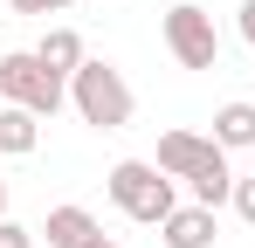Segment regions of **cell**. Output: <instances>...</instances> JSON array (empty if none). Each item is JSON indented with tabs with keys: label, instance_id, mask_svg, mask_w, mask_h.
Masks as SVG:
<instances>
[{
	"label": "cell",
	"instance_id": "cell-1",
	"mask_svg": "<svg viewBox=\"0 0 255 248\" xmlns=\"http://www.w3.org/2000/svg\"><path fill=\"white\" fill-rule=\"evenodd\" d=\"M152 165L172 172V179H186L200 207H228L235 200V165L214 145V131H159V159Z\"/></svg>",
	"mask_w": 255,
	"mask_h": 248
},
{
	"label": "cell",
	"instance_id": "cell-2",
	"mask_svg": "<svg viewBox=\"0 0 255 248\" xmlns=\"http://www.w3.org/2000/svg\"><path fill=\"white\" fill-rule=\"evenodd\" d=\"M69 104H76V118L97 124V131H125L131 111H138V97H131V83L118 62H104V55H90L83 69L69 76Z\"/></svg>",
	"mask_w": 255,
	"mask_h": 248
},
{
	"label": "cell",
	"instance_id": "cell-3",
	"mask_svg": "<svg viewBox=\"0 0 255 248\" xmlns=\"http://www.w3.org/2000/svg\"><path fill=\"white\" fill-rule=\"evenodd\" d=\"M0 97L21 104V111H35V118L48 124L62 104H69V76H55L35 48H7V55H0Z\"/></svg>",
	"mask_w": 255,
	"mask_h": 248
},
{
	"label": "cell",
	"instance_id": "cell-4",
	"mask_svg": "<svg viewBox=\"0 0 255 248\" xmlns=\"http://www.w3.org/2000/svg\"><path fill=\"white\" fill-rule=\"evenodd\" d=\"M104 186H111V200H118V214H131V221H145V228H159V221H166L172 207H179V200H172V172H159L152 159H118Z\"/></svg>",
	"mask_w": 255,
	"mask_h": 248
},
{
	"label": "cell",
	"instance_id": "cell-5",
	"mask_svg": "<svg viewBox=\"0 0 255 248\" xmlns=\"http://www.w3.org/2000/svg\"><path fill=\"white\" fill-rule=\"evenodd\" d=\"M159 35H166V48H172V62H179V69H214V62H221V28H214L207 7H193V0L166 7Z\"/></svg>",
	"mask_w": 255,
	"mask_h": 248
},
{
	"label": "cell",
	"instance_id": "cell-6",
	"mask_svg": "<svg viewBox=\"0 0 255 248\" xmlns=\"http://www.w3.org/2000/svg\"><path fill=\"white\" fill-rule=\"evenodd\" d=\"M35 235H42L48 248H90L104 228H97V214H90V207H76V200H69V207H48V221L35 228Z\"/></svg>",
	"mask_w": 255,
	"mask_h": 248
},
{
	"label": "cell",
	"instance_id": "cell-7",
	"mask_svg": "<svg viewBox=\"0 0 255 248\" xmlns=\"http://www.w3.org/2000/svg\"><path fill=\"white\" fill-rule=\"evenodd\" d=\"M159 242L166 248H214V207H172L166 221H159Z\"/></svg>",
	"mask_w": 255,
	"mask_h": 248
},
{
	"label": "cell",
	"instance_id": "cell-8",
	"mask_svg": "<svg viewBox=\"0 0 255 248\" xmlns=\"http://www.w3.org/2000/svg\"><path fill=\"white\" fill-rule=\"evenodd\" d=\"M42 145V118L21 104H0V159H28Z\"/></svg>",
	"mask_w": 255,
	"mask_h": 248
},
{
	"label": "cell",
	"instance_id": "cell-9",
	"mask_svg": "<svg viewBox=\"0 0 255 248\" xmlns=\"http://www.w3.org/2000/svg\"><path fill=\"white\" fill-rule=\"evenodd\" d=\"M35 55H42L55 76H76V69L90 62V48H83V35H76V28H48V35L35 41Z\"/></svg>",
	"mask_w": 255,
	"mask_h": 248
},
{
	"label": "cell",
	"instance_id": "cell-10",
	"mask_svg": "<svg viewBox=\"0 0 255 248\" xmlns=\"http://www.w3.org/2000/svg\"><path fill=\"white\" fill-rule=\"evenodd\" d=\"M214 145L221 152H255V104H221L214 111Z\"/></svg>",
	"mask_w": 255,
	"mask_h": 248
},
{
	"label": "cell",
	"instance_id": "cell-11",
	"mask_svg": "<svg viewBox=\"0 0 255 248\" xmlns=\"http://www.w3.org/2000/svg\"><path fill=\"white\" fill-rule=\"evenodd\" d=\"M42 235L35 228H21V221H0V248H35Z\"/></svg>",
	"mask_w": 255,
	"mask_h": 248
},
{
	"label": "cell",
	"instance_id": "cell-12",
	"mask_svg": "<svg viewBox=\"0 0 255 248\" xmlns=\"http://www.w3.org/2000/svg\"><path fill=\"white\" fill-rule=\"evenodd\" d=\"M228 207H235V214L255 228V179H235V200H228Z\"/></svg>",
	"mask_w": 255,
	"mask_h": 248
},
{
	"label": "cell",
	"instance_id": "cell-13",
	"mask_svg": "<svg viewBox=\"0 0 255 248\" xmlns=\"http://www.w3.org/2000/svg\"><path fill=\"white\" fill-rule=\"evenodd\" d=\"M62 7H69V0H14V14H42V21H48V14H62Z\"/></svg>",
	"mask_w": 255,
	"mask_h": 248
},
{
	"label": "cell",
	"instance_id": "cell-14",
	"mask_svg": "<svg viewBox=\"0 0 255 248\" xmlns=\"http://www.w3.org/2000/svg\"><path fill=\"white\" fill-rule=\"evenodd\" d=\"M242 41L255 48V0H242Z\"/></svg>",
	"mask_w": 255,
	"mask_h": 248
},
{
	"label": "cell",
	"instance_id": "cell-15",
	"mask_svg": "<svg viewBox=\"0 0 255 248\" xmlns=\"http://www.w3.org/2000/svg\"><path fill=\"white\" fill-rule=\"evenodd\" d=\"M0 221H7V179H0Z\"/></svg>",
	"mask_w": 255,
	"mask_h": 248
},
{
	"label": "cell",
	"instance_id": "cell-16",
	"mask_svg": "<svg viewBox=\"0 0 255 248\" xmlns=\"http://www.w3.org/2000/svg\"><path fill=\"white\" fill-rule=\"evenodd\" d=\"M90 248H118V242H111V235H97V242H90Z\"/></svg>",
	"mask_w": 255,
	"mask_h": 248
}]
</instances>
